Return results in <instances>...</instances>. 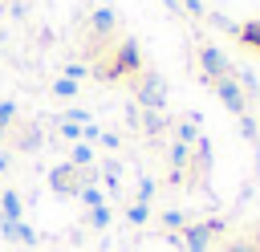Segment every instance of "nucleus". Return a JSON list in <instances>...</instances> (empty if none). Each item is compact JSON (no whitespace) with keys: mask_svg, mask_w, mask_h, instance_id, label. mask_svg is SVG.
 <instances>
[{"mask_svg":"<svg viewBox=\"0 0 260 252\" xmlns=\"http://www.w3.org/2000/svg\"><path fill=\"white\" fill-rule=\"evenodd\" d=\"M215 252H260V224H252L248 232H240V236L223 240Z\"/></svg>","mask_w":260,"mask_h":252,"instance_id":"nucleus-1","label":"nucleus"}]
</instances>
